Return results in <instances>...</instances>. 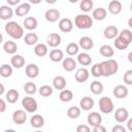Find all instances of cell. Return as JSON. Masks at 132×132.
<instances>
[{
	"instance_id": "1",
	"label": "cell",
	"mask_w": 132,
	"mask_h": 132,
	"mask_svg": "<svg viewBox=\"0 0 132 132\" xmlns=\"http://www.w3.org/2000/svg\"><path fill=\"white\" fill-rule=\"evenodd\" d=\"M5 32L13 39H21L24 36V28L14 21H10L5 24Z\"/></svg>"
},
{
	"instance_id": "2",
	"label": "cell",
	"mask_w": 132,
	"mask_h": 132,
	"mask_svg": "<svg viewBox=\"0 0 132 132\" xmlns=\"http://www.w3.org/2000/svg\"><path fill=\"white\" fill-rule=\"evenodd\" d=\"M101 70H102V76H111L116 74L119 70V64L113 59H108L106 61H103L100 63Z\"/></svg>"
},
{
	"instance_id": "3",
	"label": "cell",
	"mask_w": 132,
	"mask_h": 132,
	"mask_svg": "<svg viewBox=\"0 0 132 132\" xmlns=\"http://www.w3.org/2000/svg\"><path fill=\"white\" fill-rule=\"evenodd\" d=\"M74 25L76 28L81 29V30H87L92 28L93 26V19L91 15L87 13H80L77 14L74 19Z\"/></svg>"
},
{
	"instance_id": "4",
	"label": "cell",
	"mask_w": 132,
	"mask_h": 132,
	"mask_svg": "<svg viewBox=\"0 0 132 132\" xmlns=\"http://www.w3.org/2000/svg\"><path fill=\"white\" fill-rule=\"evenodd\" d=\"M99 109L101 112H103L105 114L111 113L114 109V105H113L112 100L107 96L101 97L99 99Z\"/></svg>"
},
{
	"instance_id": "5",
	"label": "cell",
	"mask_w": 132,
	"mask_h": 132,
	"mask_svg": "<svg viewBox=\"0 0 132 132\" xmlns=\"http://www.w3.org/2000/svg\"><path fill=\"white\" fill-rule=\"evenodd\" d=\"M22 106L24 107V109L27 111V112H30V113H33L37 110L38 108V104H37V101L31 97V95L29 96H26L22 99Z\"/></svg>"
},
{
	"instance_id": "6",
	"label": "cell",
	"mask_w": 132,
	"mask_h": 132,
	"mask_svg": "<svg viewBox=\"0 0 132 132\" xmlns=\"http://www.w3.org/2000/svg\"><path fill=\"white\" fill-rule=\"evenodd\" d=\"M12 121L16 125H23L27 121V111L25 109H16L12 113Z\"/></svg>"
},
{
	"instance_id": "7",
	"label": "cell",
	"mask_w": 132,
	"mask_h": 132,
	"mask_svg": "<svg viewBox=\"0 0 132 132\" xmlns=\"http://www.w3.org/2000/svg\"><path fill=\"white\" fill-rule=\"evenodd\" d=\"M128 93H129L128 88L126 86H124V85H118L112 90L113 96L116 98H118V99H124V98H126L128 96Z\"/></svg>"
},
{
	"instance_id": "8",
	"label": "cell",
	"mask_w": 132,
	"mask_h": 132,
	"mask_svg": "<svg viewBox=\"0 0 132 132\" xmlns=\"http://www.w3.org/2000/svg\"><path fill=\"white\" fill-rule=\"evenodd\" d=\"M87 121H88V124L92 127H95V126H98L102 123V117L99 112L97 111H92L88 114V118H87Z\"/></svg>"
},
{
	"instance_id": "9",
	"label": "cell",
	"mask_w": 132,
	"mask_h": 132,
	"mask_svg": "<svg viewBox=\"0 0 132 132\" xmlns=\"http://www.w3.org/2000/svg\"><path fill=\"white\" fill-rule=\"evenodd\" d=\"M94 104H95L94 99L92 97H90V96H85L79 101V107H80V109L86 110V111L91 110L94 107Z\"/></svg>"
},
{
	"instance_id": "10",
	"label": "cell",
	"mask_w": 132,
	"mask_h": 132,
	"mask_svg": "<svg viewBox=\"0 0 132 132\" xmlns=\"http://www.w3.org/2000/svg\"><path fill=\"white\" fill-rule=\"evenodd\" d=\"M58 25H59V29L64 33H68L73 29V22L68 18L61 19Z\"/></svg>"
},
{
	"instance_id": "11",
	"label": "cell",
	"mask_w": 132,
	"mask_h": 132,
	"mask_svg": "<svg viewBox=\"0 0 132 132\" xmlns=\"http://www.w3.org/2000/svg\"><path fill=\"white\" fill-rule=\"evenodd\" d=\"M61 43V36L58 33H51L46 37V45L51 47H57Z\"/></svg>"
},
{
	"instance_id": "12",
	"label": "cell",
	"mask_w": 132,
	"mask_h": 132,
	"mask_svg": "<svg viewBox=\"0 0 132 132\" xmlns=\"http://www.w3.org/2000/svg\"><path fill=\"white\" fill-rule=\"evenodd\" d=\"M129 118V111L124 107H119L114 112V120L118 123H124Z\"/></svg>"
},
{
	"instance_id": "13",
	"label": "cell",
	"mask_w": 132,
	"mask_h": 132,
	"mask_svg": "<svg viewBox=\"0 0 132 132\" xmlns=\"http://www.w3.org/2000/svg\"><path fill=\"white\" fill-rule=\"evenodd\" d=\"M44 18L50 23H56L60 19V11L58 9H55V8H50L45 11Z\"/></svg>"
},
{
	"instance_id": "14",
	"label": "cell",
	"mask_w": 132,
	"mask_h": 132,
	"mask_svg": "<svg viewBox=\"0 0 132 132\" xmlns=\"http://www.w3.org/2000/svg\"><path fill=\"white\" fill-rule=\"evenodd\" d=\"M89 76H90V72L85 67H81V68L77 69L76 72H75V80L77 82H85V81H87L89 79Z\"/></svg>"
},
{
	"instance_id": "15",
	"label": "cell",
	"mask_w": 132,
	"mask_h": 132,
	"mask_svg": "<svg viewBox=\"0 0 132 132\" xmlns=\"http://www.w3.org/2000/svg\"><path fill=\"white\" fill-rule=\"evenodd\" d=\"M25 72H26V75L29 78H35L39 74V67L34 63H30L26 66Z\"/></svg>"
},
{
	"instance_id": "16",
	"label": "cell",
	"mask_w": 132,
	"mask_h": 132,
	"mask_svg": "<svg viewBox=\"0 0 132 132\" xmlns=\"http://www.w3.org/2000/svg\"><path fill=\"white\" fill-rule=\"evenodd\" d=\"M122 8H123V5H122V2L119 1V0H112L108 3V11L111 13V14H119L121 13L122 11Z\"/></svg>"
},
{
	"instance_id": "17",
	"label": "cell",
	"mask_w": 132,
	"mask_h": 132,
	"mask_svg": "<svg viewBox=\"0 0 132 132\" xmlns=\"http://www.w3.org/2000/svg\"><path fill=\"white\" fill-rule=\"evenodd\" d=\"M30 10H31V4L25 2V3H22V4L16 6V8L14 10V13L18 16H25L30 12Z\"/></svg>"
},
{
	"instance_id": "18",
	"label": "cell",
	"mask_w": 132,
	"mask_h": 132,
	"mask_svg": "<svg viewBox=\"0 0 132 132\" xmlns=\"http://www.w3.org/2000/svg\"><path fill=\"white\" fill-rule=\"evenodd\" d=\"M78 46L85 51H90L91 48H93L94 46V41L91 37L89 36H82L80 39H79V42H78Z\"/></svg>"
},
{
	"instance_id": "19",
	"label": "cell",
	"mask_w": 132,
	"mask_h": 132,
	"mask_svg": "<svg viewBox=\"0 0 132 132\" xmlns=\"http://www.w3.org/2000/svg\"><path fill=\"white\" fill-rule=\"evenodd\" d=\"M63 63H62V66H63V69L67 72H71L73 71L75 68H76V61L71 58V57H68V58H64L63 60Z\"/></svg>"
},
{
	"instance_id": "20",
	"label": "cell",
	"mask_w": 132,
	"mask_h": 132,
	"mask_svg": "<svg viewBox=\"0 0 132 132\" xmlns=\"http://www.w3.org/2000/svg\"><path fill=\"white\" fill-rule=\"evenodd\" d=\"M13 15V10L9 5H2L0 6V19L3 21H7L11 19Z\"/></svg>"
},
{
	"instance_id": "21",
	"label": "cell",
	"mask_w": 132,
	"mask_h": 132,
	"mask_svg": "<svg viewBox=\"0 0 132 132\" xmlns=\"http://www.w3.org/2000/svg\"><path fill=\"white\" fill-rule=\"evenodd\" d=\"M10 65L13 67V68H16V69H20L22 67H24L25 65V58L21 55H12L11 59H10Z\"/></svg>"
},
{
	"instance_id": "22",
	"label": "cell",
	"mask_w": 132,
	"mask_h": 132,
	"mask_svg": "<svg viewBox=\"0 0 132 132\" xmlns=\"http://www.w3.org/2000/svg\"><path fill=\"white\" fill-rule=\"evenodd\" d=\"M103 35L106 39H114L119 35V29L116 26H107L103 31Z\"/></svg>"
},
{
	"instance_id": "23",
	"label": "cell",
	"mask_w": 132,
	"mask_h": 132,
	"mask_svg": "<svg viewBox=\"0 0 132 132\" xmlns=\"http://www.w3.org/2000/svg\"><path fill=\"white\" fill-rule=\"evenodd\" d=\"M107 15V10L103 7H98L95 8L92 12V19L96 21H103Z\"/></svg>"
},
{
	"instance_id": "24",
	"label": "cell",
	"mask_w": 132,
	"mask_h": 132,
	"mask_svg": "<svg viewBox=\"0 0 132 132\" xmlns=\"http://www.w3.org/2000/svg\"><path fill=\"white\" fill-rule=\"evenodd\" d=\"M48 53V46L44 43H36L34 46V54L37 57H44Z\"/></svg>"
},
{
	"instance_id": "25",
	"label": "cell",
	"mask_w": 132,
	"mask_h": 132,
	"mask_svg": "<svg viewBox=\"0 0 132 132\" xmlns=\"http://www.w3.org/2000/svg\"><path fill=\"white\" fill-rule=\"evenodd\" d=\"M30 125L33 127V128H41L43 125H44V119L41 114H34L31 117L30 119Z\"/></svg>"
},
{
	"instance_id": "26",
	"label": "cell",
	"mask_w": 132,
	"mask_h": 132,
	"mask_svg": "<svg viewBox=\"0 0 132 132\" xmlns=\"http://www.w3.org/2000/svg\"><path fill=\"white\" fill-rule=\"evenodd\" d=\"M23 24H24V27H25L27 30L32 31V30H35V29L37 28L38 22H37V20H36L34 16H27V18L24 20Z\"/></svg>"
},
{
	"instance_id": "27",
	"label": "cell",
	"mask_w": 132,
	"mask_h": 132,
	"mask_svg": "<svg viewBox=\"0 0 132 132\" xmlns=\"http://www.w3.org/2000/svg\"><path fill=\"white\" fill-rule=\"evenodd\" d=\"M53 87L56 90H58V91H61V90L65 89V87H66V79H65V77H63L62 75L55 76L54 79H53Z\"/></svg>"
},
{
	"instance_id": "28",
	"label": "cell",
	"mask_w": 132,
	"mask_h": 132,
	"mask_svg": "<svg viewBox=\"0 0 132 132\" xmlns=\"http://www.w3.org/2000/svg\"><path fill=\"white\" fill-rule=\"evenodd\" d=\"M99 53L102 57L104 58H111L114 55V50L112 48L111 45L109 44H103L101 45V47L99 48Z\"/></svg>"
},
{
	"instance_id": "29",
	"label": "cell",
	"mask_w": 132,
	"mask_h": 132,
	"mask_svg": "<svg viewBox=\"0 0 132 132\" xmlns=\"http://www.w3.org/2000/svg\"><path fill=\"white\" fill-rule=\"evenodd\" d=\"M50 59H51V61H53L55 63L61 62L64 59V53L61 50H58V48L52 50L50 52Z\"/></svg>"
},
{
	"instance_id": "30",
	"label": "cell",
	"mask_w": 132,
	"mask_h": 132,
	"mask_svg": "<svg viewBox=\"0 0 132 132\" xmlns=\"http://www.w3.org/2000/svg\"><path fill=\"white\" fill-rule=\"evenodd\" d=\"M3 51L6 53V54H9V55H14L18 51V45L14 41H11V40H8L6 41L4 44H3Z\"/></svg>"
},
{
	"instance_id": "31",
	"label": "cell",
	"mask_w": 132,
	"mask_h": 132,
	"mask_svg": "<svg viewBox=\"0 0 132 132\" xmlns=\"http://www.w3.org/2000/svg\"><path fill=\"white\" fill-rule=\"evenodd\" d=\"M77 62L81 66H89L92 63V58L88 53H80L77 54Z\"/></svg>"
},
{
	"instance_id": "32",
	"label": "cell",
	"mask_w": 132,
	"mask_h": 132,
	"mask_svg": "<svg viewBox=\"0 0 132 132\" xmlns=\"http://www.w3.org/2000/svg\"><path fill=\"white\" fill-rule=\"evenodd\" d=\"M103 90H104V87H103L102 82H100L98 80H94L90 85V91L94 95H100L103 92Z\"/></svg>"
},
{
	"instance_id": "33",
	"label": "cell",
	"mask_w": 132,
	"mask_h": 132,
	"mask_svg": "<svg viewBox=\"0 0 132 132\" xmlns=\"http://www.w3.org/2000/svg\"><path fill=\"white\" fill-rule=\"evenodd\" d=\"M19 97H20V94L15 89H10L6 93V101L8 103H11V104L15 103L19 100Z\"/></svg>"
},
{
	"instance_id": "34",
	"label": "cell",
	"mask_w": 132,
	"mask_h": 132,
	"mask_svg": "<svg viewBox=\"0 0 132 132\" xmlns=\"http://www.w3.org/2000/svg\"><path fill=\"white\" fill-rule=\"evenodd\" d=\"M24 41L27 45H35L38 42V35L33 32L27 33L24 37Z\"/></svg>"
},
{
	"instance_id": "35",
	"label": "cell",
	"mask_w": 132,
	"mask_h": 132,
	"mask_svg": "<svg viewBox=\"0 0 132 132\" xmlns=\"http://www.w3.org/2000/svg\"><path fill=\"white\" fill-rule=\"evenodd\" d=\"M113 44H114L116 48H118V50H120V51H123V50H126V48L129 46L130 43H129L128 41H126L123 37H121V36L118 35V36L114 38Z\"/></svg>"
},
{
	"instance_id": "36",
	"label": "cell",
	"mask_w": 132,
	"mask_h": 132,
	"mask_svg": "<svg viewBox=\"0 0 132 132\" xmlns=\"http://www.w3.org/2000/svg\"><path fill=\"white\" fill-rule=\"evenodd\" d=\"M72 98H73V93L70 90H67V89L61 90L60 95H59V99L62 102H69L72 100Z\"/></svg>"
},
{
	"instance_id": "37",
	"label": "cell",
	"mask_w": 132,
	"mask_h": 132,
	"mask_svg": "<svg viewBox=\"0 0 132 132\" xmlns=\"http://www.w3.org/2000/svg\"><path fill=\"white\" fill-rule=\"evenodd\" d=\"M12 71H13L12 70V66L9 65V64H3V65L0 66V75L2 77H4V78L11 76Z\"/></svg>"
},
{
	"instance_id": "38",
	"label": "cell",
	"mask_w": 132,
	"mask_h": 132,
	"mask_svg": "<svg viewBox=\"0 0 132 132\" xmlns=\"http://www.w3.org/2000/svg\"><path fill=\"white\" fill-rule=\"evenodd\" d=\"M94 6V2L93 0H80L79 3V8L80 10H82L84 12H89L93 9Z\"/></svg>"
},
{
	"instance_id": "39",
	"label": "cell",
	"mask_w": 132,
	"mask_h": 132,
	"mask_svg": "<svg viewBox=\"0 0 132 132\" xmlns=\"http://www.w3.org/2000/svg\"><path fill=\"white\" fill-rule=\"evenodd\" d=\"M78 51H79V46H78V44L75 43V42H70V43H68L67 46H66V53H67V55H69L70 57L77 55V54H78Z\"/></svg>"
},
{
	"instance_id": "40",
	"label": "cell",
	"mask_w": 132,
	"mask_h": 132,
	"mask_svg": "<svg viewBox=\"0 0 132 132\" xmlns=\"http://www.w3.org/2000/svg\"><path fill=\"white\" fill-rule=\"evenodd\" d=\"M80 107H77V106H70L68 109H67V117L69 119H77L79 116H80Z\"/></svg>"
},
{
	"instance_id": "41",
	"label": "cell",
	"mask_w": 132,
	"mask_h": 132,
	"mask_svg": "<svg viewBox=\"0 0 132 132\" xmlns=\"http://www.w3.org/2000/svg\"><path fill=\"white\" fill-rule=\"evenodd\" d=\"M38 92H39L40 96H42V97H50V96H52V94H53L54 91H53V88L51 86L43 85V86H41L39 88Z\"/></svg>"
},
{
	"instance_id": "42",
	"label": "cell",
	"mask_w": 132,
	"mask_h": 132,
	"mask_svg": "<svg viewBox=\"0 0 132 132\" xmlns=\"http://www.w3.org/2000/svg\"><path fill=\"white\" fill-rule=\"evenodd\" d=\"M24 91H25L28 95H34V94L36 93V91H37V87H36V85H35L34 82L28 81V82H26L25 86H24Z\"/></svg>"
},
{
	"instance_id": "43",
	"label": "cell",
	"mask_w": 132,
	"mask_h": 132,
	"mask_svg": "<svg viewBox=\"0 0 132 132\" xmlns=\"http://www.w3.org/2000/svg\"><path fill=\"white\" fill-rule=\"evenodd\" d=\"M91 74L94 77H100L102 76V70H101V65L100 63H96L92 66L91 68Z\"/></svg>"
},
{
	"instance_id": "44",
	"label": "cell",
	"mask_w": 132,
	"mask_h": 132,
	"mask_svg": "<svg viewBox=\"0 0 132 132\" xmlns=\"http://www.w3.org/2000/svg\"><path fill=\"white\" fill-rule=\"evenodd\" d=\"M119 36L123 37L129 43H131V41H132V31L130 29H124V30H122L121 32H119Z\"/></svg>"
},
{
	"instance_id": "45",
	"label": "cell",
	"mask_w": 132,
	"mask_h": 132,
	"mask_svg": "<svg viewBox=\"0 0 132 132\" xmlns=\"http://www.w3.org/2000/svg\"><path fill=\"white\" fill-rule=\"evenodd\" d=\"M123 79H124V82L126 85H128V86H131L132 85V70L131 69H129V70H127L125 72Z\"/></svg>"
},
{
	"instance_id": "46",
	"label": "cell",
	"mask_w": 132,
	"mask_h": 132,
	"mask_svg": "<svg viewBox=\"0 0 132 132\" xmlns=\"http://www.w3.org/2000/svg\"><path fill=\"white\" fill-rule=\"evenodd\" d=\"M91 128L88 125H79L76 127V132H90Z\"/></svg>"
},
{
	"instance_id": "47",
	"label": "cell",
	"mask_w": 132,
	"mask_h": 132,
	"mask_svg": "<svg viewBox=\"0 0 132 132\" xmlns=\"http://www.w3.org/2000/svg\"><path fill=\"white\" fill-rule=\"evenodd\" d=\"M111 132H126V128L119 124V125H116L112 127Z\"/></svg>"
},
{
	"instance_id": "48",
	"label": "cell",
	"mask_w": 132,
	"mask_h": 132,
	"mask_svg": "<svg viewBox=\"0 0 132 132\" xmlns=\"http://www.w3.org/2000/svg\"><path fill=\"white\" fill-rule=\"evenodd\" d=\"M105 131H106V128L104 126H102V124L93 127V132H105Z\"/></svg>"
},
{
	"instance_id": "49",
	"label": "cell",
	"mask_w": 132,
	"mask_h": 132,
	"mask_svg": "<svg viewBox=\"0 0 132 132\" xmlns=\"http://www.w3.org/2000/svg\"><path fill=\"white\" fill-rule=\"evenodd\" d=\"M5 110H6V102L0 98V113L4 112Z\"/></svg>"
},
{
	"instance_id": "50",
	"label": "cell",
	"mask_w": 132,
	"mask_h": 132,
	"mask_svg": "<svg viewBox=\"0 0 132 132\" xmlns=\"http://www.w3.org/2000/svg\"><path fill=\"white\" fill-rule=\"evenodd\" d=\"M6 1H7L8 5L13 6V5H18V4L20 3V1H21V0H6Z\"/></svg>"
},
{
	"instance_id": "51",
	"label": "cell",
	"mask_w": 132,
	"mask_h": 132,
	"mask_svg": "<svg viewBox=\"0 0 132 132\" xmlns=\"http://www.w3.org/2000/svg\"><path fill=\"white\" fill-rule=\"evenodd\" d=\"M127 129L129 131H132V119H127Z\"/></svg>"
},
{
	"instance_id": "52",
	"label": "cell",
	"mask_w": 132,
	"mask_h": 132,
	"mask_svg": "<svg viewBox=\"0 0 132 132\" xmlns=\"http://www.w3.org/2000/svg\"><path fill=\"white\" fill-rule=\"evenodd\" d=\"M4 92H5V88H4V86L0 82V96H1V95H3V94H4Z\"/></svg>"
},
{
	"instance_id": "53",
	"label": "cell",
	"mask_w": 132,
	"mask_h": 132,
	"mask_svg": "<svg viewBox=\"0 0 132 132\" xmlns=\"http://www.w3.org/2000/svg\"><path fill=\"white\" fill-rule=\"evenodd\" d=\"M30 1V3H33V4H39L42 0H29Z\"/></svg>"
},
{
	"instance_id": "54",
	"label": "cell",
	"mask_w": 132,
	"mask_h": 132,
	"mask_svg": "<svg viewBox=\"0 0 132 132\" xmlns=\"http://www.w3.org/2000/svg\"><path fill=\"white\" fill-rule=\"evenodd\" d=\"M47 4H54V3H56L57 2V0H44Z\"/></svg>"
},
{
	"instance_id": "55",
	"label": "cell",
	"mask_w": 132,
	"mask_h": 132,
	"mask_svg": "<svg viewBox=\"0 0 132 132\" xmlns=\"http://www.w3.org/2000/svg\"><path fill=\"white\" fill-rule=\"evenodd\" d=\"M128 60H129V62H132V53H131V52H130L129 55H128Z\"/></svg>"
},
{
	"instance_id": "56",
	"label": "cell",
	"mask_w": 132,
	"mask_h": 132,
	"mask_svg": "<svg viewBox=\"0 0 132 132\" xmlns=\"http://www.w3.org/2000/svg\"><path fill=\"white\" fill-rule=\"evenodd\" d=\"M128 26L131 28L132 27V19H129V21H128Z\"/></svg>"
},
{
	"instance_id": "57",
	"label": "cell",
	"mask_w": 132,
	"mask_h": 132,
	"mask_svg": "<svg viewBox=\"0 0 132 132\" xmlns=\"http://www.w3.org/2000/svg\"><path fill=\"white\" fill-rule=\"evenodd\" d=\"M2 41H3V35L0 33V44L2 43Z\"/></svg>"
},
{
	"instance_id": "58",
	"label": "cell",
	"mask_w": 132,
	"mask_h": 132,
	"mask_svg": "<svg viewBox=\"0 0 132 132\" xmlns=\"http://www.w3.org/2000/svg\"><path fill=\"white\" fill-rule=\"evenodd\" d=\"M68 1H69L70 3H76V2L78 1V0H68Z\"/></svg>"
}]
</instances>
